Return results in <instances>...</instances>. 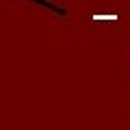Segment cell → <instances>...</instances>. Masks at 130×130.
I'll list each match as a JSON object with an SVG mask.
<instances>
[]
</instances>
